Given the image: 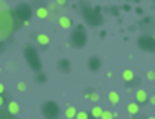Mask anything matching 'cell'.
<instances>
[{
	"instance_id": "1",
	"label": "cell",
	"mask_w": 155,
	"mask_h": 119,
	"mask_svg": "<svg viewBox=\"0 0 155 119\" xmlns=\"http://www.w3.org/2000/svg\"><path fill=\"white\" fill-rule=\"evenodd\" d=\"M20 25H21V18L18 17L17 12L8 10V8L0 12V33H2L3 36L10 35V33L15 32L17 28H20Z\"/></svg>"
},
{
	"instance_id": "2",
	"label": "cell",
	"mask_w": 155,
	"mask_h": 119,
	"mask_svg": "<svg viewBox=\"0 0 155 119\" xmlns=\"http://www.w3.org/2000/svg\"><path fill=\"white\" fill-rule=\"evenodd\" d=\"M43 114H45L46 119H56L58 114H60V107L56 106V103L48 101L43 104Z\"/></svg>"
},
{
	"instance_id": "3",
	"label": "cell",
	"mask_w": 155,
	"mask_h": 119,
	"mask_svg": "<svg viewBox=\"0 0 155 119\" xmlns=\"http://www.w3.org/2000/svg\"><path fill=\"white\" fill-rule=\"evenodd\" d=\"M135 101L139 104H145L149 101V96H147V93L143 89H137V93H135Z\"/></svg>"
},
{
	"instance_id": "4",
	"label": "cell",
	"mask_w": 155,
	"mask_h": 119,
	"mask_svg": "<svg viewBox=\"0 0 155 119\" xmlns=\"http://www.w3.org/2000/svg\"><path fill=\"white\" fill-rule=\"evenodd\" d=\"M58 23H60L61 28H71L73 27L71 18H68V17H60V18H58Z\"/></svg>"
},
{
	"instance_id": "5",
	"label": "cell",
	"mask_w": 155,
	"mask_h": 119,
	"mask_svg": "<svg viewBox=\"0 0 155 119\" xmlns=\"http://www.w3.org/2000/svg\"><path fill=\"white\" fill-rule=\"evenodd\" d=\"M48 15H50V10H48L46 7H38V8H36V17L38 18L45 20V18H48Z\"/></svg>"
},
{
	"instance_id": "6",
	"label": "cell",
	"mask_w": 155,
	"mask_h": 119,
	"mask_svg": "<svg viewBox=\"0 0 155 119\" xmlns=\"http://www.w3.org/2000/svg\"><path fill=\"white\" fill-rule=\"evenodd\" d=\"M76 114H78V111H76L74 106H68V107H66L64 116L68 117V119H76Z\"/></svg>"
},
{
	"instance_id": "7",
	"label": "cell",
	"mask_w": 155,
	"mask_h": 119,
	"mask_svg": "<svg viewBox=\"0 0 155 119\" xmlns=\"http://www.w3.org/2000/svg\"><path fill=\"white\" fill-rule=\"evenodd\" d=\"M7 109H8L12 114H15V116H17L18 111H20V106H18L15 101H8V104H7Z\"/></svg>"
},
{
	"instance_id": "8",
	"label": "cell",
	"mask_w": 155,
	"mask_h": 119,
	"mask_svg": "<svg viewBox=\"0 0 155 119\" xmlns=\"http://www.w3.org/2000/svg\"><path fill=\"white\" fill-rule=\"evenodd\" d=\"M0 119H17L15 114H12L8 109H2L0 107Z\"/></svg>"
},
{
	"instance_id": "9",
	"label": "cell",
	"mask_w": 155,
	"mask_h": 119,
	"mask_svg": "<svg viewBox=\"0 0 155 119\" xmlns=\"http://www.w3.org/2000/svg\"><path fill=\"white\" fill-rule=\"evenodd\" d=\"M122 78L127 83H130V81H134L135 80V76H134V73H132V70H124L122 71Z\"/></svg>"
},
{
	"instance_id": "10",
	"label": "cell",
	"mask_w": 155,
	"mask_h": 119,
	"mask_svg": "<svg viewBox=\"0 0 155 119\" xmlns=\"http://www.w3.org/2000/svg\"><path fill=\"white\" fill-rule=\"evenodd\" d=\"M127 111H129V114H130V116L137 114V113H139V103H130V104H127Z\"/></svg>"
},
{
	"instance_id": "11",
	"label": "cell",
	"mask_w": 155,
	"mask_h": 119,
	"mask_svg": "<svg viewBox=\"0 0 155 119\" xmlns=\"http://www.w3.org/2000/svg\"><path fill=\"white\" fill-rule=\"evenodd\" d=\"M36 40H38V43L41 45V46H48V45H50V38H48L46 35H43V33H40V35L36 36Z\"/></svg>"
},
{
	"instance_id": "12",
	"label": "cell",
	"mask_w": 155,
	"mask_h": 119,
	"mask_svg": "<svg viewBox=\"0 0 155 119\" xmlns=\"http://www.w3.org/2000/svg\"><path fill=\"white\" fill-rule=\"evenodd\" d=\"M102 113H104V111H102V107H101V106H94V107H93V111H91V116L96 117V119H99V117L102 116Z\"/></svg>"
},
{
	"instance_id": "13",
	"label": "cell",
	"mask_w": 155,
	"mask_h": 119,
	"mask_svg": "<svg viewBox=\"0 0 155 119\" xmlns=\"http://www.w3.org/2000/svg\"><path fill=\"white\" fill-rule=\"evenodd\" d=\"M107 99H109V101H110V103H112V104H117V103H119V101H120V98H119V94H117V93H116V91H110V93H109V94H107Z\"/></svg>"
},
{
	"instance_id": "14",
	"label": "cell",
	"mask_w": 155,
	"mask_h": 119,
	"mask_svg": "<svg viewBox=\"0 0 155 119\" xmlns=\"http://www.w3.org/2000/svg\"><path fill=\"white\" fill-rule=\"evenodd\" d=\"M76 119H89V114H87L86 111H79V113L76 114Z\"/></svg>"
},
{
	"instance_id": "15",
	"label": "cell",
	"mask_w": 155,
	"mask_h": 119,
	"mask_svg": "<svg viewBox=\"0 0 155 119\" xmlns=\"http://www.w3.org/2000/svg\"><path fill=\"white\" fill-rule=\"evenodd\" d=\"M112 117H114V114L110 113V111H104L102 116H101V119H112Z\"/></svg>"
},
{
	"instance_id": "16",
	"label": "cell",
	"mask_w": 155,
	"mask_h": 119,
	"mask_svg": "<svg viewBox=\"0 0 155 119\" xmlns=\"http://www.w3.org/2000/svg\"><path fill=\"white\" fill-rule=\"evenodd\" d=\"M17 89L18 91H25V89H27V84H25L23 81H20V83H17Z\"/></svg>"
},
{
	"instance_id": "17",
	"label": "cell",
	"mask_w": 155,
	"mask_h": 119,
	"mask_svg": "<svg viewBox=\"0 0 155 119\" xmlns=\"http://www.w3.org/2000/svg\"><path fill=\"white\" fill-rule=\"evenodd\" d=\"M147 78H149L150 81H153L155 80V73L153 71H147Z\"/></svg>"
},
{
	"instance_id": "18",
	"label": "cell",
	"mask_w": 155,
	"mask_h": 119,
	"mask_svg": "<svg viewBox=\"0 0 155 119\" xmlns=\"http://www.w3.org/2000/svg\"><path fill=\"white\" fill-rule=\"evenodd\" d=\"M66 0H56V5H60V7H66Z\"/></svg>"
},
{
	"instance_id": "19",
	"label": "cell",
	"mask_w": 155,
	"mask_h": 119,
	"mask_svg": "<svg viewBox=\"0 0 155 119\" xmlns=\"http://www.w3.org/2000/svg\"><path fill=\"white\" fill-rule=\"evenodd\" d=\"M89 98L93 99V101H97V99H99V94H97V93H93V94H91Z\"/></svg>"
},
{
	"instance_id": "20",
	"label": "cell",
	"mask_w": 155,
	"mask_h": 119,
	"mask_svg": "<svg viewBox=\"0 0 155 119\" xmlns=\"http://www.w3.org/2000/svg\"><path fill=\"white\" fill-rule=\"evenodd\" d=\"M132 119H147V117H143L140 113H137V114H134V116H132Z\"/></svg>"
},
{
	"instance_id": "21",
	"label": "cell",
	"mask_w": 155,
	"mask_h": 119,
	"mask_svg": "<svg viewBox=\"0 0 155 119\" xmlns=\"http://www.w3.org/2000/svg\"><path fill=\"white\" fill-rule=\"evenodd\" d=\"M5 104V98H3V94H0V107Z\"/></svg>"
},
{
	"instance_id": "22",
	"label": "cell",
	"mask_w": 155,
	"mask_h": 119,
	"mask_svg": "<svg viewBox=\"0 0 155 119\" xmlns=\"http://www.w3.org/2000/svg\"><path fill=\"white\" fill-rule=\"evenodd\" d=\"M3 93H5V86H3L2 83H0V94H3Z\"/></svg>"
},
{
	"instance_id": "23",
	"label": "cell",
	"mask_w": 155,
	"mask_h": 119,
	"mask_svg": "<svg viewBox=\"0 0 155 119\" xmlns=\"http://www.w3.org/2000/svg\"><path fill=\"white\" fill-rule=\"evenodd\" d=\"M149 101H150V103H152L153 106H155V96H152V98H149Z\"/></svg>"
},
{
	"instance_id": "24",
	"label": "cell",
	"mask_w": 155,
	"mask_h": 119,
	"mask_svg": "<svg viewBox=\"0 0 155 119\" xmlns=\"http://www.w3.org/2000/svg\"><path fill=\"white\" fill-rule=\"evenodd\" d=\"M147 119H155V117H153V116H152V117H147Z\"/></svg>"
},
{
	"instance_id": "25",
	"label": "cell",
	"mask_w": 155,
	"mask_h": 119,
	"mask_svg": "<svg viewBox=\"0 0 155 119\" xmlns=\"http://www.w3.org/2000/svg\"><path fill=\"white\" fill-rule=\"evenodd\" d=\"M2 36H3V35H2V33H0V38H2Z\"/></svg>"
}]
</instances>
